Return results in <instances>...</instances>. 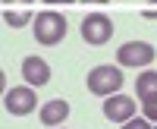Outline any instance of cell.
<instances>
[{
	"label": "cell",
	"instance_id": "obj_1",
	"mask_svg": "<svg viewBox=\"0 0 157 129\" xmlns=\"http://www.w3.org/2000/svg\"><path fill=\"white\" fill-rule=\"evenodd\" d=\"M35 41L38 44H60L63 38H66V32H69V25H66V19L60 16V13H54V10H44V13H38V19H35Z\"/></svg>",
	"mask_w": 157,
	"mask_h": 129
},
{
	"label": "cell",
	"instance_id": "obj_2",
	"mask_svg": "<svg viewBox=\"0 0 157 129\" xmlns=\"http://www.w3.org/2000/svg\"><path fill=\"white\" fill-rule=\"evenodd\" d=\"M85 85L91 95H101V98H110L123 88V72L116 66H94L85 76Z\"/></svg>",
	"mask_w": 157,
	"mask_h": 129
},
{
	"label": "cell",
	"instance_id": "obj_3",
	"mask_svg": "<svg viewBox=\"0 0 157 129\" xmlns=\"http://www.w3.org/2000/svg\"><path fill=\"white\" fill-rule=\"evenodd\" d=\"M82 38L88 44H107L113 38V19L104 13H88L82 19Z\"/></svg>",
	"mask_w": 157,
	"mask_h": 129
},
{
	"label": "cell",
	"instance_id": "obj_4",
	"mask_svg": "<svg viewBox=\"0 0 157 129\" xmlns=\"http://www.w3.org/2000/svg\"><path fill=\"white\" fill-rule=\"evenodd\" d=\"M157 57V50L148 44V41H126L120 50H116V60H120V66H151Z\"/></svg>",
	"mask_w": 157,
	"mask_h": 129
},
{
	"label": "cell",
	"instance_id": "obj_5",
	"mask_svg": "<svg viewBox=\"0 0 157 129\" xmlns=\"http://www.w3.org/2000/svg\"><path fill=\"white\" fill-rule=\"evenodd\" d=\"M3 107H6V113H13V117H25V113H32L38 107V95L32 92V85L10 88L6 98H3Z\"/></svg>",
	"mask_w": 157,
	"mask_h": 129
},
{
	"label": "cell",
	"instance_id": "obj_6",
	"mask_svg": "<svg viewBox=\"0 0 157 129\" xmlns=\"http://www.w3.org/2000/svg\"><path fill=\"white\" fill-rule=\"evenodd\" d=\"M104 117H107L110 123H126V120H132L135 117V101L129 98V95H110L107 101H104Z\"/></svg>",
	"mask_w": 157,
	"mask_h": 129
},
{
	"label": "cell",
	"instance_id": "obj_7",
	"mask_svg": "<svg viewBox=\"0 0 157 129\" xmlns=\"http://www.w3.org/2000/svg\"><path fill=\"white\" fill-rule=\"evenodd\" d=\"M22 76H25V82H29L32 88H41V85L50 82V66L41 57H25L22 60Z\"/></svg>",
	"mask_w": 157,
	"mask_h": 129
},
{
	"label": "cell",
	"instance_id": "obj_8",
	"mask_svg": "<svg viewBox=\"0 0 157 129\" xmlns=\"http://www.w3.org/2000/svg\"><path fill=\"white\" fill-rule=\"evenodd\" d=\"M69 117V101H63V98H54V101H47V104H41V123L44 126H63Z\"/></svg>",
	"mask_w": 157,
	"mask_h": 129
},
{
	"label": "cell",
	"instance_id": "obj_9",
	"mask_svg": "<svg viewBox=\"0 0 157 129\" xmlns=\"http://www.w3.org/2000/svg\"><path fill=\"white\" fill-rule=\"evenodd\" d=\"M135 95H138V101H151V98H157V72H154V69L141 72L138 79H135Z\"/></svg>",
	"mask_w": 157,
	"mask_h": 129
},
{
	"label": "cell",
	"instance_id": "obj_10",
	"mask_svg": "<svg viewBox=\"0 0 157 129\" xmlns=\"http://www.w3.org/2000/svg\"><path fill=\"white\" fill-rule=\"evenodd\" d=\"M3 22L10 29H22V25L32 22V10H6L3 13Z\"/></svg>",
	"mask_w": 157,
	"mask_h": 129
},
{
	"label": "cell",
	"instance_id": "obj_11",
	"mask_svg": "<svg viewBox=\"0 0 157 129\" xmlns=\"http://www.w3.org/2000/svg\"><path fill=\"white\" fill-rule=\"evenodd\" d=\"M120 129H151V120H148V117H141V120H138V117H132V120H126Z\"/></svg>",
	"mask_w": 157,
	"mask_h": 129
},
{
	"label": "cell",
	"instance_id": "obj_12",
	"mask_svg": "<svg viewBox=\"0 0 157 129\" xmlns=\"http://www.w3.org/2000/svg\"><path fill=\"white\" fill-rule=\"evenodd\" d=\"M145 104V117L151 120V123H157V98H151V101H141Z\"/></svg>",
	"mask_w": 157,
	"mask_h": 129
},
{
	"label": "cell",
	"instance_id": "obj_13",
	"mask_svg": "<svg viewBox=\"0 0 157 129\" xmlns=\"http://www.w3.org/2000/svg\"><path fill=\"white\" fill-rule=\"evenodd\" d=\"M145 16L148 19H157V10H145Z\"/></svg>",
	"mask_w": 157,
	"mask_h": 129
},
{
	"label": "cell",
	"instance_id": "obj_14",
	"mask_svg": "<svg viewBox=\"0 0 157 129\" xmlns=\"http://www.w3.org/2000/svg\"><path fill=\"white\" fill-rule=\"evenodd\" d=\"M44 3H75V0H44Z\"/></svg>",
	"mask_w": 157,
	"mask_h": 129
},
{
	"label": "cell",
	"instance_id": "obj_15",
	"mask_svg": "<svg viewBox=\"0 0 157 129\" xmlns=\"http://www.w3.org/2000/svg\"><path fill=\"white\" fill-rule=\"evenodd\" d=\"M6 3H32V0H6Z\"/></svg>",
	"mask_w": 157,
	"mask_h": 129
},
{
	"label": "cell",
	"instance_id": "obj_16",
	"mask_svg": "<svg viewBox=\"0 0 157 129\" xmlns=\"http://www.w3.org/2000/svg\"><path fill=\"white\" fill-rule=\"evenodd\" d=\"M57 129H60V126H57Z\"/></svg>",
	"mask_w": 157,
	"mask_h": 129
}]
</instances>
